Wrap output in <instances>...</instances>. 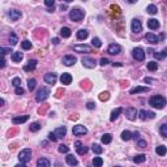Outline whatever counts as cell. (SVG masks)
Listing matches in <instances>:
<instances>
[{"mask_svg":"<svg viewBox=\"0 0 167 167\" xmlns=\"http://www.w3.org/2000/svg\"><path fill=\"white\" fill-rule=\"evenodd\" d=\"M149 105L153 108H157V110H162L166 106V98L162 95H153L150 99H149Z\"/></svg>","mask_w":167,"mask_h":167,"instance_id":"6da1fadb","label":"cell"},{"mask_svg":"<svg viewBox=\"0 0 167 167\" xmlns=\"http://www.w3.org/2000/svg\"><path fill=\"white\" fill-rule=\"evenodd\" d=\"M84 17H85V12L82 9H80V8H73V9H71V12H69V19L72 21H75V22L82 21Z\"/></svg>","mask_w":167,"mask_h":167,"instance_id":"7a4b0ae2","label":"cell"},{"mask_svg":"<svg viewBox=\"0 0 167 167\" xmlns=\"http://www.w3.org/2000/svg\"><path fill=\"white\" fill-rule=\"evenodd\" d=\"M50 97V89L46 86H42L41 89L37 92V95H35V101L39 102V103H42V102H44L46 99Z\"/></svg>","mask_w":167,"mask_h":167,"instance_id":"3957f363","label":"cell"},{"mask_svg":"<svg viewBox=\"0 0 167 167\" xmlns=\"http://www.w3.org/2000/svg\"><path fill=\"white\" fill-rule=\"evenodd\" d=\"M32 156H33L32 149H24V150H21L20 154H19V161L25 165V163H28L29 161L32 159Z\"/></svg>","mask_w":167,"mask_h":167,"instance_id":"277c9868","label":"cell"},{"mask_svg":"<svg viewBox=\"0 0 167 167\" xmlns=\"http://www.w3.org/2000/svg\"><path fill=\"white\" fill-rule=\"evenodd\" d=\"M132 56H133V59L138 60V62H142L145 59V51L141 47H136L132 51Z\"/></svg>","mask_w":167,"mask_h":167,"instance_id":"5b68a950","label":"cell"},{"mask_svg":"<svg viewBox=\"0 0 167 167\" xmlns=\"http://www.w3.org/2000/svg\"><path fill=\"white\" fill-rule=\"evenodd\" d=\"M72 133H73V136L81 137V136L86 135V133H87V129L85 128L84 125H81V124H77V125L73 127V129H72Z\"/></svg>","mask_w":167,"mask_h":167,"instance_id":"8992f818","label":"cell"},{"mask_svg":"<svg viewBox=\"0 0 167 167\" xmlns=\"http://www.w3.org/2000/svg\"><path fill=\"white\" fill-rule=\"evenodd\" d=\"M81 63H82V65L85 67V68H89V69L95 68V65H97V62H95V60H94L93 57H89V56L82 57Z\"/></svg>","mask_w":167,"mask_h":167,"instance_id":"52a82bcc","label":"cell"},{"mask_svg":"<svg viewBox=\"0 0 167 167\" xmlns=\"http://www.w3.org/2000/svg\"><path fill=\"white\" fill-rule=\"evenodd\" d=\"M124 114H125V118L130 121L136 120V118H137V110H136L135 107H128L124 110Z\"/></svg>","mask_w":167,"mask_h":167,"instance_id":"ba28073f","label":"cell"},{"mask_svg":"<svg viewBox=\"0 0 167 167\" xmlns=\"http://www.w3.org/2000/svg\"><path fill=\"white\" fill-rule=\"evenodd\" d=\"M130 28H132V32L135 33V34L141 33L142 32V24H141V21L137 20V19H135V20L132 21V24H130Z\"/></svg>","mask_w":167,"mask_h":167,"instance_id":"9c48e42d","label":"cell"},{"mask_svg":"<svg viewBox=\"0 0 167 167\" xmlns=\"http://www.w3.org/2000/svg\"><path fill=\"white\" fill-rule=\"evenodd\" d=\"M107 52L110 54V55H119V54L121 52L120 44H118V43H111L110 46H108V48H107Z\"/></svg>","mask_w":167,"mask_h":167,"instance_id":"30bf717a","label":"cell"},{"mask_svg":"<svg viewBox=\"0 0 167 167\" xmlns=\"http://www.w3.org/2000/svg\"><path fill=\"white\" fill-rule=\"evenodd\" d=\"M73 50L76 52H82V54L92 52V47L87 46V44H76V46H73Z\"/></svg>","mask_w":167,"mask_h":167,"instance_id":"8fae6325","label":"cell"},{"mask_svg":"<svg viewBox=\"0 0 167 167\" xmlns=\"http://www.w3.org/2000/svg\"><path fill=\"white\" fill-rule=\"evenodd\" d=\"M76 62H77V59L73 56V55H67V56H64L62 59V63L64 65H67V67H72V65H75L76 64Z\"/></svg>","mask_w":167,"mask_h":167,"instance_id":"7c38bea8","label":"cell"},{"mask_svg":"<svg viewBox=\"0 0 167 167\" xmlns=\"http://www.w3.org/2000/svg\"><path fill=\"white\" fill-rule=\"evenodd\" d=\"M138 114V118L141 120H146V119H153L154 116H156V114L151 111H146V110H141L140 112H137Z\"/></svg>","mask_w":167,"mask_h":167,"instance_id":"4fadbf2b","label":"cell"},{"mask_svg":"<svg viewBox=\"0 0 167 167\" xmlns=\"http://www.w3.org/2000/svg\"><path fill=\"white\" fill-rule=\"evenodd\" d=\"M56 80H57V76H56V73H54V72H50V73L44 75V82L48 85H54L56 82Z\"/></svg>","mask_w":167,"mask_h":167,"instance_id":"5bb4252c","label":"cell"},{"mask_svg":"<svg viewBox=\"0 0 167 167\" xmlns=\"http://www.w3.org/2000/svg\"><path fill=\"white\" fill-rule=\"evenodd\" d=\"M146 92H150V87H148V86H136V87H133V89L129 90V94L146 93Z\"/></svg>","mask_w":167,"mask_h":167,"instance_id":"9a60e30c","label":"cell"},{"mask_svg":"<svg viewBox=\"0 0 167 167\" xmlns=\"http://www.w3.org/2000/svg\"><path fill=\"white\" fill-rule=\"evenodd\" d=\"M37 68V60H29L28 64L24 65V71L25 72H32Z\"/></svg>","mask_w":167,"mask_h":167,"instance_id":"2e32d148","label":"cell"},{"mask_svg":"<svg viewBox=\"0 0 167 167\" xmlns=\"http://www.w3.org/2000/svg\"><path fill=\"white\" fill-rule=\"evenodd\" d=\"M145 39H146L149 43H151V44H157V43H159V38H158L157 35H154L153 33H148V34L145 35Z\"/></svg>","mask_w":167,"mask_h":167,"instance_id":"e0dca14e","label":"cell"},{"mask_svg":"<svg viewBox=\"0 0 167 167\" xmlns=\"http://www.w3.org/2000/svg\"><path fill=\"white\" fill-rule=\"evenodd\" d=\"M8 16L11 17L12 21H17L21 19V11H17V9H11L8 12Z\"/></svg>","mask_w":167,"mask_h":167,"instance_id":"ac0fdd59","label":"cell"},{"mask_svg":"<svg viewBox=\"0 0 167 167\" xmlns=\"http://www.w3.org/2000/svg\"><path fill=\"white\" fill-rule=\"evenodd\" d=\"M60 81H62L63 85H69L72 82V76L71 73H68V72H65V73H63L60 76Z\"/></svg>","mask_w":167,"mask_h":167,"instance_id":"d6986e66","label":"cell"},{"mask_svg":"<svg viewBox=\"0 0 167 167\" xmlns=\"http://www.w3.org/2000/svg\"><path fill=\"white\" fill-rule=\"evenodd\" d=\"M75 146H76V150H77V153H78V154H81V156H82V154H86V153H87V148H86V146H84V145L81 144L80 141H76V142H75Z\"/></svg>","mask_w":167,"mask_h":167,"instance_id":"ffe728a7","label":"cell"},{"mask_svg":"<svg viewBox=\"0 0 167 167\" xmlns=\"http://www.w3.org/2000/svg\"><path fill=\"white\" fill-rule=\"evenodd\" d=\"M28 120H29V115H22V116H14L13 119H12V123L13 124H22Z\"/></svg>","mask_w":167,"mask_h":167,"instance_id":"44dd1931","label":"cell"},{"mask_svg":"<svg viewBox=\"0 0 167 167\" xmlns=\"http://www.w3.org/2000/svg\"><path fill=\"white\" fill-rule=\"evenodd\" d=\"M121 112H123V108H121V107H116L115 110H112L111 115H110V120L111 121H115L118 118H119V115L121 114Z\"/></svg>","mask_w":167,"mask_h":167,"instance_id":"7402d4cb","label":"cell"},{"mask_svg":"<svg viewBox=\"0 0 167 167\" xmlns=\"http://www.w3.org/2000/svg\"><path fill=\"white\" fill-rule=\"evenodd\" d=\"M54 133H55L56 138H63L67 135V128H65V127H59V128L55 129V132H54Z\"/></svg>","mask_w":167,"mask_h":167,"instance_id":"603a6c76","label":"cell"},{"mask_svg":"<svg viewBox=\"0 0 167 167\" xmlns=\"http://www.w3.org/2000/svg\"><path fill=\"white\" fill-rule=\"evenodd\" d=\"M148 26H149V29H151V30H157L158 28H159V21H158L157 19L148 20Z\"/></svg>","mask_w":167,"mask_h":167,"instance_id":"cb8c5ba5","label":"cell"},{"mask_svg":"<svg viewBox=\"0 0 167 167\" xmlns=\"http://www.w3.org/2000/svg\"><path fill=\"white\" fill-rule=\"evenodd\" d=\"M37 167H51V163L47 158H39L37 161Z\"/></svg>","mask_w":167,"mask_h":167,"instance_id":"d4e9b609","label":"cell"},{"mask_svg":"<svg viewBox=\"0 0 167 167\" xmlns=\"http://www.w3.org/2000/svg\"><path fill=\"white\" fill-rule=\"evenodd\" d=\"M87 35H89V32L85 29H81L77 32V39H80V41H85L87 38Z\"/></svg>","mask_w":167,"mask_h":167,"instance_id":"484cf974","label":"cell"},{"mask_svg":"<svg viewBox=\"0 0 167 167\" xmlns=\"http://www.w3.org/2000/svg\"><path fill=\"white\" fill-rule=\"evenodd\" d=\"M65 161H67V163H68V165H71L72 167H73V166H77V163H78V161L76 159V158L72 156V154H68V156L65 157Z\"/></svg>","mask_w":167,"mask_h":167,"instance_id":"4316f807","label":"cell"},{"mask_svg":"<svg viewBox=\"0 0 167 167\" xmlns=\"http://www.w3.org/2000/svg\"><path fill=\"white\" fill-rule=\"evenodd\" d=\"M71 29L69 28H67V26H64V28H62L60 29V35H62L63 38H69L71 37Z\"/></svg>","mask_w":167,"mask_h":167,"instance_id":"83f0119b","label":"cell"},{"mask_svg":"<svg viewBox=\"0 0 167 167\" xmlns=\"http://www.w3.org/2000/svg\"><path fill=\"white\" fill-rule=\"evenodd\" d=\"M146 161V156L145 154H137L133 157V162L135 163H144Z\"/></svg>","mask_w":167,"mask_h":167,"instance_id":"f1b7e54d","label":"cell"},{"mask_svg":"<svg viewBox=\"0 0 167 167\" xmlns=\"http://www.w3.org/2000/svg\"><path fill=\"white\" fill-rule=\"evenodd\" d=\"M166 151H167V149H166L165 145H159V146H157V148H156V153L158 154V156H161V157L165 156Z\"/></svg>","mask_w":167,"mask_h":167,"instance_id":"f546056e","label":"cell"},{"mask_svg":"<svg viewBox=\"0 0 167 167\" xmlns=\"http://www.w3.org/2000/svg\"><path fill=\"white\" fill-rule=\"evenodd\" d=\"M22 57H24L22 52H13L12 54V60H13L14 63H20L21 60H22Z\"/></svg>","mask_w":167,"mask_h":167,"instance_id":"4dcf8cb0","label":"cell"},{"mask_svg":"<svg viewBox=\"0 0 167 167\" xmlns=\"http://www.w3.org/2000/svg\"><path fill=\"white\" fill-rule=\"evenodd\" d=\"M101 141H102V144H110L112 141V136L110 133H105V135L101 137Z\"/></svg>","mask_w":167,"mask_h":167,"instance_id":"1f68e13d","label":"cell"},{"mask_svg":"<svg viewBox=\"0 0 167 167\" xmlns=\"http://www.w3.org/2000/svg\"><path fill=\"white\" fill-rule=\"evenodd\" d=\"M92 150H93V153H95V154H102L103 153V148L98 144H93L92 145Z\"/></svg>","mask_w":167,"mask_h":167,"instance_id":"d6a6232c","label":"cell"},{"mask_svg":"<svg viewBox=\"0 0 167 167\" xmlns=\"http://www.w3.org/2000/svg\"><path fill=\"white\" fill-rule=\"evenodd\" d=\"M17 42H19V38H17L16 33H11V35H9V43H11V46H16Z\"/></svg>","mask_w":167,"mask_h":167,"instance_id":"836d02e7","label":"cell"},{"mask_svg":"<svg viewBox=\"0 0 167 167\" xmlns=\"http://www.w3.org/2000/svg\"><path fill=\"white\" fill-rule=\"evenodd\" d=\"M13 54V51H12V48H9V47H1L0 46V56H4V55H8V54Z\"/></svg>","mask_w":167,"mask_h":167,"instance_id":"e575fe53","label":"cell"},{"mask_svg":"<svg viewBox=\"0 0 167 167\" xmlns=\"http://www.w3.org/2000/svg\"><path fill=\"white\" fill-rule=\"evenodd\" d=\"M35 86H37V81H35L34 78H29L28 80V89L30 92H33V90L35 89Z\"/></svg>","mask_w":167,"mask_h":167,"instance_id":"d590c367","label":"cell"},{"mask_svg":"<svg viewBox=\"0 0 167 167\" xmlns=\"http://www.w3.org/2000/svg\"><path fill=\"white\" fill-rule=\"evenodd\" d=\"M166 55H167V50H163L161 54H158V52H153V56L156 57L157 60H162V59H165Z\"/></svg>","mask_w":167,"mask_h":167,"instance_id":"8d00e7d4","label":"cell"},{"mask_svg":"<svg viewBox=\"0 0 167 167\" xmlns=\"http://www.w3.org/2000/svg\"><path fill=\"white\" fill-rule=\"evenodd\" d=\"M103 165V159L101 157H94V159H93V166L94 167H102Z\"/></svg>","mask_w":167,"mask_h":167,"instance_id":"74e56055","label":"cell"},{"mask_svg":"<svg viewBox=\"0 0 167 167\" xmlns=\"http://www.w3.org/2000/svg\"><path fill=\"white\" fill-rule=\"evenodd\" d=\"M130 138H132V133H130L129 130H124V132L121 133V140H123V141H129Z\"/></svg>","mask_w":167,"mask_h":167,"instance_id":"f35d334b","label":"cell"},{"mask_svg":"<svg viewBox=\"0 0 167 167\" xmlns=\"http://www.w3.org/2000/svg\"><path fill=\"white\" fill-rule=\"evenodd\" d=\"M146 12L149 14H156L158 9H157V5H154V4H150V5H148V8H146Z\"/></svg>","mask_w":167,"mask_h":167,"instance_id":"ab89813d","label":"cell"},{"mask_svg":"<svg viewBox=\"0 0 167 167\" xmlns=\"http://www.w3.org/2000/svg\"><path fill=\"white\" fill-rule=\"evenodd\" d=\"M159 133H161V136H162L163 138L167 137V124H162V125H161Z\"/></svg>","mask_w":167,"mask_h":167,"instance_id":"60d3db41","label":"cell"},{"mask_svg":"<svg viewBox=\"0 0 167 167\" xmlns=\"http://www.w3.org/2000/svg\"><path fill=\"white\" fill-rule=\"evenodd\" d=\"M148 69H149V71H151V72L157 71V69H158V63L157 62H149L148 63Z\"/></svg>","mask_w":167,"mask_h":167,"instance_id":"b9f144b4","label":"cell"},{"mask_svg":"<svg viewBox=\"0 0 167 167\" xmlns=\"http://www.w3.org/2000/svg\"><path fill=\"white\" fill-rule=\"evenodd\" d=\"M21 47H22L24 50H30V48L33 47V44L30 41H22L21 42Z\"/></svg>","mask_w":167,"mask_h":167,"instance_id":"7bdbcfd3","label":"cell"},{"mask_svg":"<svg viewBox=\"0 0 167 167\" xmlns=\"http://www.w3.org/2000/svg\"><path fill=\"white\" fill-rule=\"evenodd\" d=\"M92 44L95 48H99V47H102V42H101V39H99L98 37H95V38H93V41H92Z\"/></svg>","mask_w":167,"mask_h":167,"instance_id":"ee69618b","label":"cell"},{"mask_svg":"<svg viewBox=\"0 0 167 167\" xmlns=\"http://www.w3.org/2000/svg\"><path fill=\"white\" fill-rule=\"evenodd\" d=\"M59 153H62V154H67L69 151V148L67 146V145H64V144H62V145H59Z\"/></svg>","mask_w":167,"mask_h":167,"instance_id":"f6af8a7d","label":"cell"},{"mask_svg":"<svg viewBox=\"0 0 167 167\" xmlns=\"http://www.w3.org/2000/svg\"><path fill=\"white\" fill-rule=\"evenodd\" d=\"M39 129H41V124L39 123H33L32 125H30V130H32V132H38Z\"/></svg>","mask_w":167,"mask_h":167,"instance_id":"bcb514c9","label":"cell"},{"mask_svg":"<svg viewBox=\"0 0 167 167\" xmlns=\"http://www.w3.org/2000/svg\"><path fill=\"white\" fill-rule=\"evenodd\" d=\"M137 146H138L140 149H145V148L148 146V145H146V141H145V140H142V138L137 140Z\"/></svg>","mask_w":167,"mask_h":167,"instance_id":"7dc6e473","label":"cell"},{"mask_svg":"<svg viewBox=\"0 0 167 167\" xmlns=\"http://www.w3.org/2000/svg\"><path fill=\"white\" fill-rule=\"evenodd\" d=\"M12 85H13L14 87H20V86H21V78L14 77L13 80H12Z\"/></svg>","mask_w":167,"mask_h":167,"instance_id":"c3c4849f","label":"cell"},{"mask_svg":"<svg viewBox=\"0 0 167 167\" xmlns=\"http://www.w3.org/2000/svg\"><path fill=\"white\" fill-rule=\"evenodd\" d=\"M44 4H46L47 7H48V9H50V8H54V7H55V1H54V0H46V1H44Z\"/></svg>","mask_w":167,"mask_h":167,"instance_id":"681fc988","label":"cell"},{"mask_svg":"<svg viewBox=\"0 0 167 167\" xmlns=\"http://www.w3.org/2000/svg\"><path fill=\"white\" fill-rule=\"evenodd\" d=\"M14 93H16V94H17V95H22V94H24V93H25V90H24V89H22V87H21V86H20V87H16V90H14Z\"/></svg>","mask_w":167,"mask_h":167,"instance_id":"f907efd6","label":"cell"},{"mask_svg":"<svg viewBox=\"0 0 167 167\" xmlns=\"http://www.w3.org/2000/svg\"><path fill=\"white\" fill-rule=\"evenodd\" d=\"M48 140H50V141H52V142H55L56 141V136H55V133H52V132H51V133H48Z\"/></svg>","mask_w":167,"mask_h":167,"instance_id":"816d5d0a","label":"cell"},{"mask_svg":"<svg viewBox=\"0 0 167 167\" xmlns=\"http://www.w3.org/2000/svg\"><path fill=\"white\" fill-rule=\"evenodd\" d=\"M86 107L89 108V110H93V108H95V103H94V102H87Z\"/></svg>","mask_w":167,"mask_h":167,"instance_id":"f5cc1de1","label":"cell"},{"mask_svg":"<svg viewBox=\"0 0 167 167\" xmlns=\"http://www.w3.org/2000/svg\"><path fill=\"white\" fill-rule=\"evenodd\" d=\"M99 64H101L102 67H105V65H107L108 64V60L106 59V57H102L101 59V62H99Z\"/></svg>","mask_w":167,"mask_h":167,"instance_id":"db71d44e","label":"cell"},{"mask_svg":"<svg viewBox=\"0 0 167 167\" xmlns=\"http://www.w3.org/2000/svg\"><path fill=\"white\" fill-rule=\"evenodd\" d=\"M5 64H7V62L4 60V57H1L0 56V68H4Z\"/></svg>","mask_w":167,"mask_h":167,"instance_id":"11a10c76","label":"cell"},{"mask_svg":"<svg viewBox=\"0 0 167 167\" xmlns=\"http://www.w3.org/2000/svg\"><path fill=\"white\" fill-rule=\"evenodd\" d=\"M51 42H52V44H55V46H56V44H59L60 39L59 38H52V41H51Z\"/></svg>","mask_w":167,"mask_h":167,"instance_id":"9f6ffc18","label":"cell"},{"mask_svg":"<svg viewBox=\"0 0 167 167\" xmlns=\"http://www.w3.org/2000/svg\"><path fill=\"white\" fill-rule=\"evenodd\" d=\"M108 98V93H102V95H101V99L103 101V99H107Z\"/></svg>","mask_w":167,"mask_h":167,"instance_id":"6f0895ef","label":"cell"},{"mask_svg":"<svg viewBox=\"0 0 167 167\" xmlns=\"http://www.w3.org/2000/svg\"><path fill=\"white\" fill-rule=\"evenodd\" d=\"M4 105H5V101H4L3 98H0V107H3Z\"/></svg>","mask_w":167,"mask_h":167,"instance_id":"680465c9","label":"cell"},{"mask_svg":"<svg viewBox=\"0 0 167 167\" xmlns=\"http://www.w3.org/2000/svg\"><path fill=\"white\" fill-rule=\"evenodd\" d=\"M112 65L114 67H121L123 64H121V63H112Z\"/></svg>","mask_w":167,"mask_h":167,"instance_id":"91938a15","label":"cell"},{"mask_svg":"<svg viewBox=\"0 0 167 167\" xmlns=\"http://www.w3.org/2000/svg\"><path fill=\"white\" fill-rule=\"evenodd\" d=\"M14 167H26L25 165H24V163H19V165H16Z\"/></svg>","mask_w":167,"mask_h":167,"instance_id":"94428289","label":"cell"},{"mask_svg":"<svg viewBox=\"0 0 167 167\" xmlns=\"http://www.w3.org/2000/svg\"><path fill=\"white\" fill-rule=\"evenodd\" d=\"M60 8H62V9H65V8H67V3H65V4H62V5H60Z\"/></svg>","mask_w":167,"mask_h":167,"instance_id":"6125c7cd","label":"cell"},{"mask_svg":"<svg viewBox=\"0 0 167 167\" xmlns=\"http://www.w3.org/2000/svg\"><path fill=\"white\" fill-rule=\"evenodd\" d=\"M115 167H121V166H115Z\"/></svg>","mask_w":167,"mask_h":167,"instance_id":"be15d7a7","label":"cell"}]
</instances>
